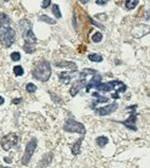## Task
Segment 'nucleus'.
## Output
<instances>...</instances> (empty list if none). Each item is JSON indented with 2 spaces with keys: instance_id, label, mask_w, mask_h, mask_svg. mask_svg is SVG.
Wrapping results in <instances>:
<instances>
[{
  "instance_id": "obj_15",
  "label": "nucleus",
  "mask_w": 150,
  "mask_h": 168,
  "mask_svg": "<svg viewBox=\"0 0 150 168\" xmlns=\"http://www.w3.org/2000/svg\"><path fill=\"white\" fill-rule=\"evenodd\" d=\"M71 77H72V74L69 72H61L59 74V81L63 84H69L71 81Z\"/></svg>"
},
{
  "instance_id": "obj_1",
  "label": "nucleus",
  "mask_w": 150,
  "mask_h": 168,
  "mask_svg": "<svg viewBox=\"0 0 150 168\" xmlns=\"http://www.w3.org/2000/svg\"><path fill=\"white\" fill-rule=\"evenodd\" d=\"M95 89L98 92H105V93L115 91L114 93L111 94V97L114 98V99H117V98H119V92L124 93L126 91V89H127V86L121 81H108V83H101V84H98L95 87Z\"/></svg>"
},
{
  "instance_id": "obj_11",
  "label": "nucleus",
  "mask_w": 150,
  "mask_h": 168,
  "mask_svg": "<svg viewBox=\"0 0 150 168\" xmlns=\"http://www.w3.org/2000/svg\"><path fill=\"white\" fill-rule=\"evenodd\" d=\"M101 76L98 74V72H96V73L93 74L92 77L90 78V81H89L87 87H86V91L89 92L90 91V89L95 88L98 84H101Z\"/></svg>"
},
{
  "instance_id": "obj_31",
  "label": "nucleus",
  "mask_w": 150,
  "mask_h": 168,
  "mask_svg": "<svg viewBox=\"0 0 150 168\" xmlns=\"http://www.w3.org/2000/svg\"><path fill=\"white\" fill-rule=\"evenodd\" d=\"M19 102H20V98H19V99H15V101H13V103H14V104H18Z\"/></svg>"
},
{
  "instance_id": "obj_26",
  "label": "nucleus",
  "mask_w": 150,
  "mask_h": 168,
  "mask_svg": "<svg viewBox=\"0 0 150 168\" xmlns=\"http://www.w3.org/2000/svg\"><path fill=\"white\" fill-rule=\"evenodd\" d=\"M11 58H12V60H14V61H18V60H20V53L13 52L12 54H11Z\"/></svg>"
},
{
  "instance_id": "obj_16",
  "label": "nucleus",
  "mask_w": 150,
  "mask_h": 168,
  "mask_svg": "<svg viewBox=\"0 0 150 168\" xmlns=\"http://www.w3.org/2000/svg\"><path fill=\"white\" fill-rule=\"evenodd\" d=\"M109 140H108V137H98L97 139H96V144H97L99 147H105L106 145L108 144Z\"/></svg>"
},
{
  "instance_id": "obj_33",
  "label": "nucleus",
  "mask_w": 150,
  "mask_h": 168,
  "mask_svg": "<svg viewBox=\"0 0 150 168\" xmlns=\"http://www.w3.org/2000/svg\"><path fill=\"white\" fill-rule=\"evenodd\" d=\"M7 168H10V167H7Z\"/></svg>"
},
{
  "instance_id": "obj_4",
  "label": "nucleus",
  "mask_w": 150,
  "mask_h": 168,
  "mask_svg": "<svg viewBox=\"0 0 150 168\" xmlns=\"http://www.w3.org/2000/svg\"><path fill=\"white\" fill-rule=\"evenodd\" d=\"M19 29L21 31V35H22V38L25 39V43L27 45H35L37 42V38H36L35 34L33 33V30H32V23L28 19H21L19 21Z\"/></svg>"
},
{
  "instance_id": "obj_18",
  "label": "nucleus",
  "mask_w": 150,
  "mask_h": 168,
  "mask_svg": "<svg viewBox=\"0 0 150 168\" xmlns=\"http://www.w3.org/2000/svg\"><path fill=\"white\" fill-rule=\"evenodd\" d=\"M139 4V0H126V7L128 10H133Z\"/></svg>"
},
{
  "instance_id": "obj_32",
  "label": "nucleus",
  "mask_w": 150,
  "mask_h": 168,
  "mask_svg": "<svg viewBox=\"0 0 150 168\" xmlns=\"http://www.w3.org/2000/svg\"><path fill=\"white\" fill-rule=\"evenodd\" d=\"M4 1H9V0H4Z\"/></svg>"
},
{
  "instance_id": "obj_2",
  "label": "nucleus",
  "mask_w": 150,
  "mask_h": 168,
  "mask_svg": "<svg viewBox=\"0 0 150 168\" xmlns=\"http://www.w3.org/2000/svg\"><path fill=\"white\" fill-rule=\"evenodd\" d=\"M52 74V69H51V65L49 61L47 60H42L38 63L35 66L34 70H33V76L36 78L37 81H40L42 83H45L50 79Z\"/></svg>"
},
{
  "instance_id": "obj_30",
  "label": "nucleus",
  "mask_w": 150,
  "mask_h": 168,
  "mask_svg": "<svg viewBox=\"0 0 150 168\" xmlns=\"http://www.w3.org/2000/svg\"><path fill=\"white\" fill-rule=\"evenodd\" d=\"M90 0H79V2H81L83 4H86V3H88Z\"/></svg>"
},
{
  "instance_id": "obj_8",
  "label": "nucleus",
  "mask_w": 150,
  "mask_h": 168,
  "mask_svg": "<svg viewBox=\"0 0 150 168\" xmlns=\"http://www.w3.org/2000/svg\"><path fill=\"white\" fill-rule=\"evenodd\" d=\"M132 111L130 113L129 117L124 121V122H119L121 124H123L124 126H126L128 129L130 130H133V131H136L137 128H136V119H137V113L135 112V109H136V105H133V106H130L129 107Z\"/></svg>"
},
{
  "instance_id": "obj_6",
  "label": "nucleus",
  "mask_w": 150,
  "mask_h": 168,
  "mask_svg": "<svg viewBox=\"0 0 150 168\" xmlns=\"http://www.w3.org/2000/svg\"><path fill=\"white\" fill-rule=\"evenodd\" d=\"M63 130L67 132L79 133V134H81V137H85V134H86V128H85L84 125L79 122H76L73 119H67L66 124L63 126Z\"/></svg>"
},
{
  "instance_id": "obj_21",
  "label": "nucleus",
  "mask_w": 150,
  "mask_h": 168,
  "mask_svg": "<svg viewBox=\"0 0 150 168\" xmlns=\"http://www.w3.org/2000/svg\"><path fill=\"white\" fill-rule=\"evenodd\" d=\"M52 13L54 14L56 18H61V13H60V10H59V7H58V4H54L52 7Z\"/></svg>"
},
{
  "instance_id": "obj_7",
  "label": "nucleus",
  "mask_w": 150,
  "mask_h": 168,
  "mask_svg": "<svg viewBox=\"0 0 150 168\" xmlns=\"http://www.w3.org/2000/svg\"><path fill=\"white\" fill-rule=\"evenodd\" d=\"M37 147V140L36 139H32L25 146V151L23 157L21 159V163L23 165H28L29 162L31 161V158L33 157V153Z\"/></svg>"
},
{
  "instance_id": "obj_17",
  "label": "nucleus",
  "mask_w": 150,
  "mask_h": 168,
  "mask_svg": "<svg viewBox=\"0 0 150 168\" xmlns=\"http://www.w3.org/2000/svg\"><path fill=\"white\" fill-rule=\"evenodd\" d=\"M88 58L91 61H94V63H101V61H103V56L101 54H90V55L88 56Z\"/></svg>"
},
{
  "instance_id": "obj_29",
  "label": "nucleus",
  "mask_w": 150,
  "mask_h": 168,
  "mask_svg": "<svg viewBox=\"0 0 150 168\" xmlns=\"http://www.w3.org/2000/svg\"><path fill=\"white\" fill-rule=\"evenodd\" d=\"M3 104H4V98L2 96H0V106L3 105Z\"/></svg>"
},
{
  "instance_id": "obj_28",
  "label": "nucleus",
  "mask_w": 150,
  "mask_h": 168,
  "mask_svg": "<svg viewBox=\"0 0 150 168\" xmlns=\"http://www.w3.org/2000/svg\"><path fill=\"white\" fill-rule=\"evenodd\" d=\"M108 1L109 0H96L95 2H96V4H98V5H105Z\"/></svg>"
},
{
  "instance_id": "obj_27",
  "label": "nucleus",
  "mask_w": 150,
  "mask_h": 168,
  "mask_svg": "<svg viewBox=\"0 0 150 168\" xmlns=\"http://www.w3.org/2000/svg\"><path fill=\"white\" fill-rule=\"evenodd\" d=\"M50 4H51V0H43V1H42V4H41V7L42 9H47Z\"/></svg>"
},
{
  "instance_id": "obj_10",
  "label": "nucleus",
  "mask_w": 150,
  "mask_h": 168,
  "mask_svg": "<svg viewBox=\"0 0 150 168\" xmlns=\"http://www.w3.org/2000/svg\"><path fill=\"white\" fill-rule=\"evenodd\" d=\"M117 108H119V104L114 102V103H112V104H110L109 106H105V107L94 109V110H95V113H96L97 115L105 116V115H109V114H111V113L115 112L117 110Z\"/></svg>"
},
{
  "instance_id": "obj_24",
  "label": "nucleus",
  "mask_w": 150,
  "mask_h": 168,
  "mask_svg": "<svg viewBox=\"0 0 150 168\" xmlns=\"http://www.w3.org/2000/svg\"><path fill=\"white\" fill-rule=\"evenodd\" d=\"M101 39H103V34L101 32H96L94 35L92 36V41L94 42H101Z\"/></svg>"
},
{
  "instance_id": "obj_23",
  "label": "nucleus",
  "mask_w": 150,
  "mask_h": 168,
  "mask_svg": "<svg viewBox=\"0 0 150 168\" xmlns=\"http://www.w3.org/2000/svg\"><path fill=\"white\" fill-rule=\"evenodd\" d=\"M22 48H23V50H25L27 53H29V54L35 52V47L33 46V45H27V43H25Z\"/></svg>"
},
{
  "instance_id": "obj_19",
  "label": "nucleus",
  "mask_w": 150,
  "mask_h": 168,
  "mask_svg": "<svg viewBox=\"0 0 150 168\" xmlns=\"http://www.w3.org/2000/svg\"><path fill=\"white\" fill-rule=\"evenodd\" d=\"M40 21H43V22H45V23H49V25H55L56 21L54 20V19H52V18L48 17L47 15H42V16H40V17L38 18Z\"/></svg>"
},
{
  "instance_id": "obj_9",
  "label": "nucleus",
  "mask_w": 150,
  "mask_h": 168,
  "mask_svg": "<svg viewBox=\"0 0 150 168\" xmlns=\"http://www.w3.org/2000/svg\"><path fill=\"white\" fill-rule=\"evenodd\" d=\"M18 143V137L15 133H10L1 140V146L4 150H10L12 147L16 146Z\"/></svg>"
},
{
  "instance_id": "obj_3",
  "label": "nucleus",
  "mask_w": 150,
  "mask_h": 168,
  "mask_svg": "<svg viewBox=\"0 0 150 168\" xmlns=\"http://www.w3.org/2000/svg\"><path fill=\"white\" fill-rule=\"evenodd\" d=\"M96 72H97V71L92 70V69H84V70L81 71V73H80L79 78H78L77 81H75V83H74L72 88H71L70 94L72 95V96H75L81 88L87 87V85H88V83H89V81H90V78L92 77V75L95 74Z\"/></svg>"
},
{
  "instance_id": "obj_14",
  "label": "nucleus",
  "mask_w": 150,
  "mask_h": 168,
  "mask_svg": "<svg viewBox=\"0 0 150 168\" xmlns=\"http://www.w3.org/2000/svg\"><path fill=\"white\" fill-rule=\"evenodd\" d=\"M11 23V18L4 13L0 14V27H9Z\"/></svg>"
},
{
  "instance_id": "obj_13",
  "label": "nucleus",
  "mask_w": 150,
  "mask_h": 168,
  "mask_svg": "<svg viewBox=\"0 0 150 168\" xmlns=\"http://www.w3.org/2000/svg\"><path fill=\"white\" fill-rule=\"evenodd\" d=\"M83 141H84V137H81L80 139L77 140V142L73 144V146H72V153L77 155V154L80 153V145L83 143Z\"/></svg>"
},
{
  "instance_id": "obj_5",
  "label": "nucleus",
  "mask_w": 150,
  "mask_h": 168,
  "mask_svg": "<svg viewBox=\"0 0 150 168\" xmlns=\"http://www.w3.org/2000/svg\"><path fill=\"white\" fill-rule=\"evenodd\" d=\"M16 40V33L13 29L9 27H0V41L2 46L10 48Z\"/></svg>"
},
{
  "instance_id": "obj_22",
  "label": "nucleus",
  "mask_w": 150,
  "mask_h": 168,
  "mask_svg": "<svg viewBox=\"0 0 150 168\" xmlns=\"http://www.w3.org/2000/svg\"><path fill=\"white\" fill-rule=\"evenodd\" d=\"M13 72L16 76H21V75H23L25 73V71H23V68L21 66H15L14 69H13Z\"/></svg>"
},
{
  "instance_id": "obj_20",
  "label": "nucleus",
  "mask_w": 150,
  "mask_h": 168,
  "mask_svg": "<svg viewBox=\"0 0 150 168\" xmlns=\"http://www.w3.org/2000/svg\"><path fill=\"white\" fill-rule=\"evenodd\" d=\"M92 95H93V96H95V97L97 98V99H96V103H98V104H101V103H107V102H108V97H105V96H101V95H99L98 93H96V92H94V93H92ZM96 103H94V105L96 104Z\"/></svg>"
},
{
  "instance_id": "obj_12",
  "label": "nucleus",
  "mask_w": 150,
  "mask_h": 168,
  "mask_svg": "<svg viewBox=\"0 0 150 168\" xmlns=\"http://www.w3.org/2000/svg\"><path fill=\"white\" fill-rule=\"evenodd\" d=\"M55 66L59 67V68H69V69H71L74 72L77 70V66L74 63H72V61H63V60H61V61H56Z\"/></svg>"
},
{
  "instance_id": "obj_25",
  "label": "nucleus",
  "mask_w": 150,
  "mask_h": 168,
  "mask_svg": "<svg viewBox=\"0 0 150 168\" xmlns=\"http://www.w3.org/2000/svg\"><path fill=\"white\" fill-rule=\"evenodd\" d=\"M25 89H27V91L30 92V93H33V92H35L37 90V87H36V85L32 84V83H29L27 84L25 86Z\"/></svg>"
}]
</instances>
